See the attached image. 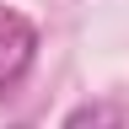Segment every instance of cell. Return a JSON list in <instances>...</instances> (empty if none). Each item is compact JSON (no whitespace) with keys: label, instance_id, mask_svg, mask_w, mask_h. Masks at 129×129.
Wrapping results in <instances>:
<instances>
[{"label":"cell","instance_id":"cell-1","mask_svg":"<svg viewBox=\"0 0 129 129\" xmlns=\"http://www.w3.org/2000/svg\"><path fill=\"white\" fill-rule=\"evenodd\" d=\"M32 59H38V27H32L22 11L0 6V97H11L27 81Z\"/></svg>","mask_w":129,"mask_h":129},{"label":"cell","instance_id":"cell-2","mask_svg":"<svg viewBox=\"0 0 129 129\" xmlns=\"http://www.w3.org/2000/svg\"><path fill=\"white\" fill-rule=\"evenodd\" d=\"M59 129H124V108H118V102H108V97H97V102L70 108Z\"/></svg>","mask_w":129,"mask_h":129},{"label":"cell","instance_id":"cell-3","mask_svg":"<svg viewBox=\"0 0 129 129\" xmlns=\"http://www.w3.org/2000/svg\"><path fill=\"white\" fill-rule=\"evenodd\" d=\"M11 129H27V124H11Z\"/></svg>","mask_w":129,"mask_h":129}]
</instances>
